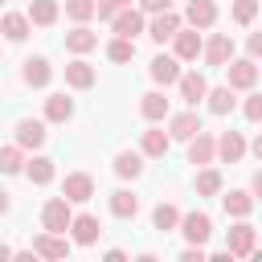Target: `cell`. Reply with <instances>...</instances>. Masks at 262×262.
I'll list each match as a JSON object with an SVG mask.
<instances>
[{
  "label": "cell",
  "mask_w": 262,
  "mask_h": 262,
  "mask_svg": "<svg viewBox=\"0 0 262 262\" xmlns=\"http://www.w3.org/2000/svg\"><path fill=\"white\" fill-rule=\"evenodd\" d=\"M70 217H74V209H70L66 196L45 201V209H41V225H45L49 233H66V229H70Z\"/></svg>",
  "instance_id": "277c9868"
},
{
  "label": "cell",
  "mask_w": 262,
  "mask_h": 262,
  "mask_svg": "<svg viewBox=\"0 0 262 262\" xmlns=\"http://www.w3.org/2000/svg\"><path fill=\"white\" fill-rule=\"evenodd\" d=\"M246 49H250V57H258V53H262V33H254V37L246 41Z\"/></svg>",
  "instance_id": "b9f144b4"
},
{
  "label": "cell",
  "mask_w": 262,
  "mask_h": 262,
  "mask_svg": "<svg viewBox=\"0 0 262 262\" xmlns=\"http://www.w3.org/2000/svg\"><path fill=\"white\" fill-rule=\"evenodd\" d=\"M70 233H74V242H78V246H94V242H98V233H102V225H98V217L78 213V217H70Z\"/></svg>",
  "instance_id": "5bb4252c"
},
{
  "label": "cell",
  "mask_w": 262,
  "mask_h": 262,
  "mask_svg": "<svg viewBox=\"0 0 262 262\" xmlns=\"http://www.w3.org/2000/svg\"><path fill=\"white\" fill-rule=\"evenodd\" d=\"M127 4H131V0H94V16H98V20H111V16H115L119 8H127Z\"/></svg>",
  "instance_id": "74e56055"
},
{
  "label": "cell",
  "mask_w": 262,
  "mask_h": 262,
  "mask_svg": "<svg viewBox=\"0 0 262 262\" xmlns=\"http://www.w3.org/2000/svg\"><path fill=\"white\" fill-rule=\"evenodd\" d=\"M184 20H180V12H172V8H164V12H151V25H147V33H151V41H172V33L180 29Z\"/></svg>",
  "instance_id": "30bf717a"
},
{
  "label": "cell",
  "mask_w": 262,
  "mask_h": 262,
  "mask_svg": "<svg viewBox=\"0 0 262 262\" xmlns=\"http://www.w3.org/2000/svg\"><path fill=\"white\" fill-rule=\"evenodd\" d=\"M106 57H111V61H119V66H123V61H131V57H135V41H131V37H115V41L106 45Z\"/></svg>",
  "instance_id": "836d02e7"
},
{
  "label": "cell",
  "mask_w": 262,
  "mask_h": 262,
  "mask_svg": "<svg viewBox=\"0 0 262 262\" xmlns=\"http://www.w3.org/2000/svg\"><path fill=\"white\" fill-rule=\"evenodd\" d=\"M172 49H176V61H196V57H201V33L180 25V29L172 33Z\"/></svg>",
  "instance_id": "52a82bcc"
},
{
  "label": "cell",
  "mask_w": 262,
  "mask_h": 262,
  "mask_svg": "<svg viewBox=\"0 0 262 262\" xmlns=\"http://www.w3.org/2000/svg\"><path fill=\"white\" fill-rule=\"evenodd\" d=\"M94 66L90 61H82V57H74L70 66H66V86H74V90H90L94 86Z\"/></svg>",
  "instance_id": "ffe728a7"
},
{
  "label": "cell",
  "mask_w": 262,
  "mask_h": 262,
  "mask_svg": "<svg viewBox=\"0 0 262 262\" xmlns=\"http://www.w3.org/2000/svg\"><path fill=\"white\" fill-rule=\"evenodd\" d=\"M20 168H25L20 147H16V143H12V147H0V172H4V176H16Z\"/></svg>",
  "instance_id": "e575fe53"
},
{
  "label": "cell",
  "mask_w": 262,
  "mask_h": 262,
  "mask_svg": "<svg viewBox=\"0 0 262 262\" xmlns=\"http://www.w3.org/2000/svg\"><path fill=\"white\" fill-rule=\"evenodd\" d=\"M70 119H74V98L49 94L45 98V123H70Z\"/></svg>",
  "instance_id": "cb8c5ba5"
},
{
  "label": "cell",
  "mask_w": 262,
  "mask_h": 262,
  "mask_svg": "<svg viewBox=\"0 0 262 262\" xmlns=\"http://www.w3.org/2000/svg\"><path fill=\"white\" fill-rule=\"evenodd\" d=\"M196 131H201V115H196V111H180V115L168 119V135H172V139H184V143H188Z\"/></svg>",
  "instance_id": "ac0fdd59"
},
{
  "label": "cell",
  "mask_w": 262,
  "mask_h": 262,
  "mask_svg": "<svg viewBox=\"0 0 262 262\" xmlns=\"http://www.w3.org/2000/svg\"><path fill=\"white\" fill-rule=\"evenodd\" d=\"M4 258H12V246H4V242H0V262H4Z\"/></svg>",
  "instance_id": "ee69618b"
},
{
  "label": "cell",
  "mask_w": 262,
  "mask_h": 262,
  "mask_svg": "<svg viewBox=\"0 0 262 262\" xmlns=\"http://www.w3.org/2000/svg\"><path fill=\"white\" fill-rule=\"evenodd\" d=\"M12 209V196H8V188H0V217Z\"/></svg>",
  "instance_id": "7bdbcfd3"
},
{
  "label": "cell",
  "mask_w": 262,
  "mask_h": 262,
  "mask_svg": "<svg viewBox=\"0 0 262 262\" xmlns=\"http://www.w3.org/2000/svg\"><path fill=\"white\" fill-rule=\"evenodd\" d=\"M168 147H172V135H168V131H160V127L143 131V139H139V156H151V160L168 156Z\"/></svg>",
  "instance_id": "44dd1931"
},
{
  "label": "cell",
  "mask_w": 262,
  "mask_h": 262,
  "mask_svg": "<svg viewBox=\"0 0 262 262\" xmlns=\"http://www.w3.org/2000/svg\"><path fill=\"white\" fill-rule=\"evenodd\" d=\"M33 254H41V258H66L70 254V242H66V233H37L33 237Z\"/></svg>",
  "instance_id": "9a60e30c"
},
{
  "label": "cell",
  "mask_w": 262,
  "mask_h": 262,
  "mask_svg": "<svg viewBox=\"0 0 262 262\" xmlns=\"http://www.w3.org/2000/svg\"><path fill=\"white\" fill-rule=\"evenodd\" d=\"M94 45H98V33H90L86 25H78L74 33H66V49H70V53H78V57H82V53H90Z\"/></svg>",
  "instance_id": "83f0119b"
},
{
  "label": "cell",
  "mask_w": 262,
  "mask_h": 262,
  "mask_svg": "<svg viewBox=\"0 0 262 262\" xmlns=\"http://www.w3.org/2000/svg\"><path fill=\"white\" fill-rule=\"evenodd\" d=\"M45 135H49V131H45L41 119H20V123H16V147H20V151H25V147H41Z\"/></svg>",
  "instance_id": "d6986e66"
},
{
  "label": "cell",
  "mask_w": 262,
  "mask_h": 262,
  "mask_svg": "<svg viewBox=\"0 0 262 262\" xmlns=\"http://www.w3.org/2000/svg\"><path fill=\"white\" fill-rule=\"evenodd\" d=\"M258 16V0H233V20L237 25H254Z\"/></svg>",
  "instance_id": "8d00e7d4"
},
{
  "label": "cell",
  "mask_w": 262,
  "mask_h": 262,
  "mask_svg": "<svg viewBox=\"0 0 262 262\" xmlns=\"http://www.w3.org/2000/svg\"><path fill=\"white\" fill-rule=\"evenodd\" d=\"M180 262H205V250H201V246H192V242H188V246H184V250H180Z\"/></svg>",
  "instance_id": "60d3db41"
},
{
  "label": "cell",
  "mask_w": 262,
  "mask_h": 262,
  "mask_svg": "<svg viewBox=\"0 0 262 262\" xmlns=\"http://www.w3.org/2000/svg\"><path fill=\"white\" fill-rule=\"evenodd\" d=\"M0 4H4V0H0Z\"/></svg>",
  "instance_id": "f6af8a7d"
},
{
  "label": "cell",
  "mask_w": 262,
  "mask_h": 262,
  "mask_svg": "<svg viewBox=\"0 0 262 262\" xmlns=\"http://www.w3.org/2000/svg\"><path fill=\"white\" fill-rule=\"evenodd\" d=\"M139 115H143L147 123H160V119H168V98H164L160 90H147V94L139 98Z\"/></svg>",
  "instance_id": "d4e9b609"
},
{
  "label": "cell",
  "mask_w": 262,
  "mask_h": 262,
  "mask_svg": "<svg viewBox=\"0 0 262 262\" xmlns=\"http://www.w3.org/2000/svg\"><path fill=\"white\" fill-rule=\"evenodd\" d=\"M29 29H33V25H29L25 12H4V16H0V33H4L8 41H25Z\"/></svg>",
  "instance_id": "484cf974"
},
{
  "label": "cell",
  "mask_w": 262,
  "mask_h": 262,
  "mask_svg": "<svg viewBox=\"0 0 262 262\" xmlns=\"http://www.w3.org/2000/svg\"><path fill=\"white\" fill-rule=\"evenodd\" d=\"M225 250H229V258H250L258 250V229L246 217H237V225L225 233Z\"/></svg>",
  "instance_id": "6da1fadb"
},
{
  "label": "cell",
  "mask_w": 262,
  "mask_h": 262,
  "mask_svg": "<svg viewBox=\"0 0 262 262\" xmlns=\"http://www.w3.org/2000/svg\"><path fill=\"white\" fill-rule=\"evenodd\" d=\"M176 221H180V209H176L172 201H160V205H156V213H151V225H156L160 233H172V229H176Z\"/></svg>",
  "instance_id": "1f68e13d"
},
{
  "label": "cell",
  "mask_w": 262,
  "mask_h": 262,
  "mask_svg": "<svg viewBox=\"0 0 262 262\" xmlns=\"http://www.w3.org/2000/svg\"><path fill=\"white\" fill-rule=\"evenodd\" d=\"M139 172H143V156H139V151H119V156H115V176L135 180Z\"/></svg>",
  "instance_id": "4dcf8cb0"
},
{
  "label": "cell",
  "mask_w": 262,
  "mask_h": 262,
  "mask_svg": "<svg viewBox=\"0 0 262 262\" xmlns=\"http://www.w3.org/2000/svg\"><path fill=\"white\" fill-rule=\"evenodd\" d=\"M225 70H229V90H254V82H258V61L254 57H229L225 61Z\"/></svg>",
  "instance_id": "7a4b0ae2"
},
{
  "label": "cell",
  "mask_w": 262,
  "mask_h": 262,
  "mask_svg": "<svg viewBox=\"0 0 262 262\" xmlns=\"http://www.w3.org/2000/svg\"><path fill=\"white\" fill-rule=\"evenodd\" d=\"M221 209H225L229 217H250V213H254V192H246V188H229V192L221 196Z\"/></svg>",
  "instance_id": "7402d4cb"
},
{
  "label": "cell",
  "mask_w": 262,
  "mask_h": 262,
  "mask_svg": "<svg viewBox=\"0 0 262 262\" xmlns=\"http://www.w3.org/2000/svg\"><path fill=\"white\" fill-rule=\"evenodd\" d=\"M20 172L29 176V184H49V180H53V160H49V156H33Z\"/></svg>",
  "instance_id": "f1b7e54d"
},
{
  "label": "cell",
  "mask_w": 262,
  "mask_h": 262,
  "mask_svg": "<svg viewBox=\"0 0 262 262\" xmlns=\"http://www.w3.org/2000/svg\"><path fill=\"white\" fill-rule=\"evenodd\" d=\"M213 151L221 156V164H237V160L246 156V139H242V131H225L221 139H213Z\"/></svg>",
  "instance_id": "4fadbf2b"
},
{
  "label": "cell",
  "mask_w": 262,
  "mask_h": 262,
  "mask_svg": "<svg viewBox=\"0 0 262 262\" xmlns=\"http://www.w3.org/2000/svg\"><path fill=\"white\" fill-rule=\"evenodd\" d=\"M20 78H25V86H33V90L49 86V78H53L49 57H29V61H25V70H20Z\"/></svg>",
  "instance_id": "2e32d148"
},
{
  "label": "cell",
  "mask_w": 262,
  "mask_h": 262,
  "mask_svg": "<svg viewBox=\"0 0 262 262\" xmlns=\"http://www.w3.org/2000/svg\"><path fill=\"white\" fill-rule=\"evenodd\" d=\"M57 12H61V8H57V0H33L25 16H29V25H41V29H49V25L57 20Z\"/></svg>",
  "instance_id": "4316f807"
},
{
  "label": "cell",
  "mask_w": 262,
  "mask_h": 262,
  "mask_svg": "<svg viewBox=\"0 0 262 262\" xmlns=\"http://www.w3.org/2000/svg\"><path fill=\"white\" fill-rule=\"evenodd\" d=\"M176 229L192 242V246H205L209 237H213V221H209V213H180V221H176Z\"/></svg>",
  "instance_id": "3957f363"
},
{
  "label": "cell",
  "mask_w": 262,
  "mask_h": 262,
  "mask_svg": "<svg viewBox=\"0 0 262 262\" xmlns=\"http://www.w3.org/2000/svg\"><path fill=\"white\" fill-rule=\"evenodd\" d=\"M217 192H221V172L205 164V168L196 172V196H217Z\"/></svg>",
  "instance_id": "d6a6232c"
},
{
  "label": "cell",
  "mask_w": 262,
  "mask_h": 262,
  "mask_svg": "<svg viewBox=\"0 0 262 262\" xmlns=\"http://www.w3.org/2000/svg\"><path fill=\"white\" fill-rule=\"evenodd\" d=\"M111 213H115L119 221H131V217L139 213V196H135L131 188H115V192H111Z\"/></svg>",
  "instance_id": "603a6c76"
},
{
  "label": "cell",
  "mask_w": 262,
  "mask_h": 262,
  "mask_svg": "<svg viewBox=\"0 0 262 262\" xmlns=\"http://www.w3.org/2000/svg\"><path fill=\"white\" fill-rule=\"evenodd\" d=\"M143 25H147V20H143V12H139V8H131V4H127V8H119V12L111 16V29H115L119 37H131V41H135V33H143Z\"/></svg>",
  "instance_id": "9c48e42d"
},
{
  "label": "cell",
  "mask_w": 262,
  "mask_h": 262,
  "mask_svg": "<svg viewBox=\"0 0 262 262\" xmlns=\"http://www.w3.org/2000/svg\"><path fill=\"white\" fill-rule=\"evenodd\" d=\"M66 16L78 20V25H86L94 16V0H66Z\"/></svg>",
  "instance_id": "d590c367"
},
{
  "label": "cell",
  "mask_w": 262,
  "mask_h": 262,
  "mask_svg": "<svg viewBox=\"0 0 262 262\" xmlns=\"http://www.w3.org/2000/svg\"><path fill=\"white\" fill-rule=\"evenodd\" d=\"M217 160V151H213V135L201 127L192 139H188V164H196V168H205V164H213Z\"/></svg>",
  "instance_id": "7c38bea8"
},
{
  "label": "cell",
  "mask_w": 262,
  "mask_h": 262,
  "mask_svg": "<svg viewBox=\"0 0 262 262\" xmlns=\"http://www.w3.org/2000/svg\"><path fill=\"white\" fill-rule=\"evenodd\" d=\"M242 111H246V119H250V123H258V119H262V94H250Z\"/></svg>",
  "instance_id": "f35d334b"
},
{
  "label": "cell",
  "mask_w": 262,
  "mask_h": 262,
  "mask_svg": "<svg viewBox=\"0 0 262 262\" xmlns=\"http://www.w3.org/2000/svg\"><path fill=\"white\" fill-rule=\"evenodd\" d=\"M61 196H66L70 205L90 201V196H94V176H90V172H70L66 184H61Z\"/></svg>",
  "instance_id": "8992f818"
},
{
  "label": "cell",
  "mask_w": 262,
  "mask_h": 262,
  "mask_svg": "<svg viewBox=\"0 0 262 262\" xmlns=\"http://www.w3.org/2000/svg\"><path fill=\"white\" fill-rule=\"evenodd\" d=\"M164 8H172V0H139V12H143V16H151V12H164Z\"/></svg>",
  "instance_id": "ab89813d"
},
{
  "label": "cell",
  "mask_w": 262,
  "mask_h": 262,
  "mask_svg": "<svg viewBox=\"0 0 262 262\" xmlns=\"http://www.w3.org/2000/svg\"><path fill=\"white\" fill-rule=\"evenodd\" d=\"M188 29H213V20H217V4L213 0H188V8H184V16H180Z\"/></svg>",
  "instance_id": "ba28073f"
},
{
  "label": "cell",
  "mask_w": 262,
  "mask_h": 262,
  "mask_svg": "<svg viewBox=\"0 0 262 262\" xmlns=\"http://www.w3.org/2000/svg\"><path fill=\"white\" fill-rule=\"evenodd\" d=\"M176 86H180V98H184L188 106H196V102L205 98V90H209V82H205V74H196V70H188V74H180V78H176Z\"/></svg>",
  "instance_id": "e0dca14e"
},
{
  "label": "cell",
  "mask_w": 262,
  "mask_h": 262,
  "mask_svg": "<svg viewBox=\"0 0 262 262\" xmlns=\"http://www.w3.org/2000/svg\"><path fill=\"white\" fill-rule=\"evenodd\" d=\"M205 98H209V111H213V115H229V111L237 106V98H233L229 86H213V90H205Z\"/></svg>",
  "instance_id": "f546056e"
},
{
  "label": "cell",
  "mask_w": 262,
  "mask_h": 262,
  "mask_svg": "<svg viewBox=\"0 0 262 262\" xmlns=\"http://www.w3.org/2000/svg\"><path fill=\"white\" fill-rule=\"evenodd\" d=\"M201 53H205V66H225L233 57V37L229 33H213L209 41H201Z\"/></svg>",
  "instance_id": "5b68a950"
},
{
  "label": "cell",
  "mask_w": 262,
  "mask_h": 262,
  "mask_svg": "<svg viewBox=\"0 0 262 262\" xmlns=\"http://www.w3.org/2000/svg\"><path fill=\"white\" fill-rule=\"evenodd\" d=\"M147 74H151V82H160V86H176V78H180V61L168 57V53H156L151 66H147Z\"/></svg>",
  "instance_id": "8fae6325"
}]
</instances>
